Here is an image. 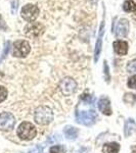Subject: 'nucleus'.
<instances>
[{"mask_svg":"<svg viewBox=\"0 0 136 153\" xmlns=\"http://www.w3.org/2000/svg\"><path fill=\"white\" fill-rule=\"evenodd\" d=\"M34 120H35L37 124L41 126H46L50 124L53 120L52 110L48 106H39L35 110Z\"/></svg>","mask_w":136,"mask_h":153,"instance_id":"obj_1","label":"nucleus"},{"mask_svg":"<svg viewBox=\"0 0 136 153\" xmlns=\"http://www.w3.org/2000/svg\"><path fill=\"white\" fill-rule=\"evenodd\" d=\"M76 118H77V123L82 124L84 126H92L95 124L96 120H97V113L95 110H81V111L76 112Z\"/></svg>","mask_w":136,"mask_h":153,"instance_id":"obj_2","label":"nucleus"},{"mask_svg":"<svg viewBox=\"0 0 136 153\" xmlns=\"http://www.w3.org/2000/svg\"><path fill=\"white\" fill-rule=\"evenodd\" d=\"M36 134L37 131L35 126L32 125L29 122L22 123L18 129V136L22 140H25V141H30V140L34 139Z\"/></svg>","mask_w":136,"mask_h":153,"instance_id":"obj_3","label":"nucleus"},{"mask_svg":"<svg viewBox=\"0 0 136 153\" xmlns=\"http://www.w3.org/2000/svg\"><path fill=\"white\" fill-rule=\"evenodd\" d=\"M31 51V46L26 40H18L13 43L12 55L16 57H26Z\"/></svg>","mask_w":136,"mask_h":153,"instance_id":"obj_4","label":"nucleus"},{"mask_svg":"<svg viewBox=\"0 0 136 153\" xmlns=\"http://www.w3.org/2000/svg\"><path fill=\"white\" fill-rule=\"evenodd\" d=\"M39 12H40V10H39L38 6L35 5V4L29 3L23 6V8H22V10H21V16L25 21L29 22V23H32V22H34L38 18Z\"/></svg>","mask_w":136,"mask_h":153,"instance_id":"obj_5","label":"nucleus"},{"mask_svg":"<svg viewBox=\"0 0 136 153\" xmlns=\"http://www.w3.org/2000/svg\"><path fill=\"white\" fill-rule=\"evenodd\" d=\"M44 31H45V28L43 25L40 23H35V22L27 24L24 29L25 35L29 38H38L44 33Z\"/></svg>","mask_w":136,"mask_h":153,"instance_id":"obj_6","label":"nucleus"},{"mask_svg":"<svg viewBox=\"0 0 136 153\" xmlns=\"http://www.w3.org/2000/svg\"><path fill=\"white\" fill-rule=\"evenodd\" d=\"M16 117L10 112L0 113V130L10 131L16 126Z\"/></svg>","mask_w":136,"mask_h":153,"instance_id":"obj_7","label":"nucleus"},{"mask_svg":"<svg viewBox=\"0 0 136 153\" xmlns=\"http://www.w3.org/2000/svg\"><path fill=\"white\" fill-rule=\"evenodd\" d=\"M59 89L64 95L70 96L77 90V83L72 78H65L59 83Z\"/></svg>","mask_w":136,"mask_h":153,"instance_id":"obj_8","label":"nucleus"},{"mask_svg":"<svg viewBox=\"0 0 136 153\" xmlns=\"http://www.w3.org/2000/svg\"><path fill=\"white\" fill-rule=\"evenodd\" d=\"M129 33V22L126 19H121L116 25L115 34L118 38H125Z\"/></svg>","mask_w":136,"mask_h":153,"instance_id":"obj_9","label":"nucleus"},{"mask_svg":"<svg viewBox=\"0 0 136 153\" xmlns=\"http://www.w3.org/2000/svg\"><path fill=\"white\" fill-rule=\"evenodd\" d=\"M103 29H105V23H103V21H102L101 22V25H100V29H99V35H98L97 41H96V44H95V50H94V61L95 62L98 60V58H99L101 47H102Z\"/></svg>","mask_w":136,"mask_h":153,"instance_id":"obj_10","label":"nucleus"},{"mask_svg":"<svg viewBox=\"0 0 136 153\" xmlns=\"http://www.w3.org/2000/svg\"><path fill=\"white\" fill-rule=\"evenodd\" d=\"M98 109L100 112H102L105 115L112 114V107H111V102L108 97H101L98 101Z\"/></svg>","mask_w":136,"mask_h":153,"instance_id":"obj_11","label":"nucleus"},{"mask_svg":"<svg viewBox=\"0 0 136 153\" xmlns=\"http://www.w3.org/2000/svg\"><path fill=\"white\" fill-rule=\"evenodd\" d=\"M114 46V50L118 55H126L128 52V43L126 41L122 40H117L114 42L113 44Z\"/></svg>","mask_w":136,"mask_h":153,"instance_id":"obj_12","label":"nucleus"},{"mask_svg":"<svg viewBox=\"0 0 136 153\" xmlns=\"http://www.w3.org/2000/svg\"><path fill=\"white\" fill-rule=\"evenodd\" d=\"M64 133H65L66 138L69 140H75L79 135V131L77 128L71 127V126L66 127L65 130H64Z\"/></svg>","mask_w":136,"mask_h":153,"instance_id":"obj_13","label":"nucleus"},{"mask_svg":"<svg viewBox=\"0 0 136 153\" xmlns=\"http://www.w3.org/2000/svg\"><path fill=\"white\" fill-rule=\"evenodd\" d=\"M119 150H120V145L116 142L108 143L102 147L103 153H119Z\"/></svg>","mask_w":136,"mask_h":153,"instance_id":"obj_14","label":"nucleus"},{"mask_svg":"<svg viewBox=\"0 0 136 153\" xmlns=\"http://www.w3.org/2000/svg\"><path fill=\"white\" fill-rule=\"evenodd\" d=\"M134 131H135V123L132 118H129V120H127V122H126L125 128H124L125 137H129V136H131Z\"/></svg>","mask_w":136,"mask_h":153,"instance_id":"obj_15","label":"nucleus"},{"mask_svg":"<svg viewBox=\"0 0 136 153\" xmlns=\"http://www.w3.org/2000/svg\"><path fill=\"white\" fill-rule=\"evenodd\" d=\"M123 9L126 12H133L136 10V3L133 0H126L123 4Z\"/></svg>","mask_w":136,"mask_h":153,"instance_id":"obj_16","label":"nucleus"},{"mask_svg":"<svg viewBox=\"0 0 136 153\" xmlns=\"http://www.w3.org/2000/svg\"><path fill=\"white\" fill-rule=\"evenodd\" d=\"M127 71L130 74H136V58L129 61V63L127 65Z\"/></svg>","mask_w":136,"mask_h":153,"instance_id":"obj_17","label":"nucleus"},{"mask_svg":"<svg viewBox=\"0 0 136 153\" xmlns=\"http://www.w3.org/2000/svg\"><path fill=\"white\" fill-rule=\"evenodd\" d=\"M50 153H66V149L63 145H56V146H52L49 150Z\"/></svg>","mask_w":136,"mask_h":153,"instance_id":"obj_18","label":"nucleus"},{"mask_svg":"<svg viewBox=\"0 0 136 153\" xmlns=\"http://www.w3.org/2000/svg\"><path fill=\"white\" fill-rule=\"evenodd\" d=\"M7 97V90L3 86H0V103L3 102Z\"/></svg>","mask_w":136,"mask_h":153,"instance_id":"obj_19","label":"nucleus"},{"mask_svg":"<svg viewBox=\"0 0 136 153\" xmlns=\"http://www.w3.org/2000/svg\"><path fill=\"white\" fill-rule=\"evenodd\" d=\"M127 85H128V87L131 89H136V75L131 76L129 80H128Z\"/></svg>","mask_w":136,"mask_h":153,"instance_id":"obj_20","label":"nucleus"},{"mask_svg":"<svg viewBox=\"0 0 136 153\" xmlns=\"http://www.w3.org/2000/svg\"><path fill=\"white\" fill-rule=\"evenodd\" d=\"M124 100L128 103H132L136 101V96L134 94H126L124 97Z\"/></svg>","mask_w":136,"mask_h":153,"instance_id":"obj_21","label":"nucleus"},{"mask_svg":"<svg viewBox=\"0 0 136 153\" xmlns=\"http://www.w3.org/2000/svg\"><path fill=\"white\" fill-rule=\"evenodd\" d=\"M0 29H1L2 31H7V26L1 16H0Z\"/></svg>","mask_w":136,"mask_h":153,"instance_id":"obj_22","label":"nucleus"},{"mask_svg":"<svg viewBox=\"0 0 136 153\" xmlns=\"http://www.w3.org/2000/svg\"><path fill=\"white\" fill-rule=\"evenodd\" d=\"M105 65H103V68H105V74L107 75V82H110V74H108V65L107 63V61H105Z\"/></svg>","mask_w":136,"mask_h":153,"instance_id":"obj_23","label":"nucleus"},{"mask_svg":"<svg viewBox=\"0 0 136 153\" xmlns=\"http://www.w3.org/2000/svg\"><path fill=\"white\" fill-rule=\"evenodd\" d=\"M8 49H9V42H7L5 48H4V52H3V55H2V58H4L6 56V53L8 52Z\"/></svg>","mask_w":136,"mask_h":153,"instance_id":"obj_24","label":"nucleus"},{"mask_svg":"<svg viewBox=\"0 0 136 153\" xmlns=\"http://www.w3.org/2000/svg\"><path fill=\"white\" fill-rule=\"evenodd\" d=\"M132 153H136V146L132 148Z\"/></svg>","mask_w":136,"mask_h":153,"instance_id":"obj_25","label":"nucleus"}]
</instances>
